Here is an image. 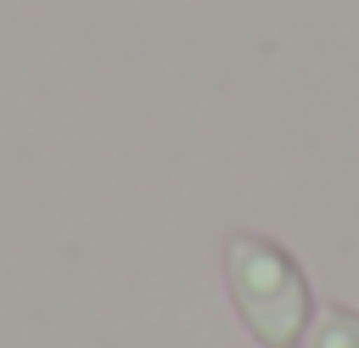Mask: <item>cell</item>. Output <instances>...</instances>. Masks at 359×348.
<instances>
[{"label": "cell", "instance_id": "obj_2", "mask_svg": "<svg viewBox=\"0 0 359 348\" xmlns=\"http://www.w3.org/2000/svg\"><path fill=\"white\" fill-rule=\"evenodd\" d=\"M303 348H359V309H353V303H325V309H314Z\"/></svg>", "mask_w": 359, "mask_h": 348}, {"label": "cell", "instance_id": "obj_1", "mask_svg": "<svg viewBox=\"0 0 359 348\" xmlns=\"http://www.w3.org/2000/svg\"><path fill=\"white\" fill-rule=\"evenodd\" d=\"M224 286L258 348H303L309 320H314V292H309L303 264L280 241L258 230L224 236Z\"/></svg>", "mask_w": 359, "mask_h": 348}]
</instances>
